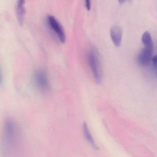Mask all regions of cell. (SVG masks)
Instances as JSON below:
<instances>
[{"instance_id":"obj_3","label":"cell","mask_w":157,"mask_h":157,"mask_svg":"<svg viewBox=\"0 0 157 157\" xmlns=\"http://www.w3.org/2000/svg\"><path fill=\"white\" fill-rule=\"evenodd\" d=\"M47 21L48 25L56 35L60 41L62 43H64L66 40L65 33L59 21L52 15L47 17Z\"/></svg>"},{"instance_id":"obj_5","label":"cell","mask_w":157,"mask_h":157,"mask_svg":"<svg viewBox=\"0 0 157 157\" xmlns=\"http://www.w3.org/2000/svg\"><path fill=\"white\" fill-rule=\"evenodd\" d=\"M153 49L144 47L137 56V61L141 66H147L150 64L153 58Z\"/></svg>"},{"instance_id":"obj_11","label":"cell","mask_w":157,"mask_h":157,"mask_svg":"<svg viewBox=\"0 0 157 157\" xmlns=\"http://www.w3.org/2000/svg\"><path fill=\"white\" fill-rule=\"evenodd\" d=\"M85 6L88 11H90L91 9V1L90 0H85Z\"/></svg>"},{"instance_id":"obj_4","label":"cell","mask_w":157,"mask_h":157,"mask_svg":"<svg viewBox=\"0 0 157 157\" xmlns=\"http://www.w3.org/2000/svg\"><path fill=\"white\" fill-rule=\"evenodd\" d=\"M35 83L38 89L42 92H46L49 89V82L47 72L42 69L36 71L34 75Z\"/></svg>"},{"instance_id":"obj_10","label":"cell","mask_w":157,"mask_h":157,"mask_svg":"<svg viewBox=\"0 0 157 157\" xmlns=\"http://www.w3.org/2000/svg\"><path fill=\"white\" fill-rule=\"evenodd\" d=\"M153 63V67L155 70V71H156L157 58V56H155L152 58V61Z\"/></svg>"},{"instance_id":"obj_7","label":"cell","mask_w":157,"mask_h":157,"mask_svg":"<svg viewBox=\"0 0 157 157\" xmlns=\"http://www.w3.org/2000/svg\"><path fill=\"white\" fill-rule=\"evenodd\" d=\"M25 3L18 2L16 6V16L20 26H22L24 25L25 20V15H26V9H25Z\"/></svg>"},{"instance_id":"obj_8","label":"cell","mask_w":157,"mask_h":157,"mask_svg":"<svg viewBox=\"0 0 157 157\" xmlns=\"http://www.w3.org/2000/svg\"><path fill=\"white\" fill-rule=\"evenodd\" d=\"M142 41L145 48H154V43L151 34L148 31H146L142 36Z\"/></svg>"},{"instance_id":"obj_6","label":"cell","mask_w":157,"mask_h":157,"mask_svg":"<svg viewBox=\"0 0 157 157\" xmlns=\"http://www.w3.org/2000/svg\"><path fill=\"white\" fill-rule=\"evenodd\" d=\"M122 34V29L119 26H113L111 29V37L112 42L116 47H120L121 44Z\"/></svg>"},{"instance_id":"obj_9","label":"cell","mask_w":157,"mask_h":157,"mask_svg":"<svg viewBox=\"0 0 157 157\" xmlns=\"http://www.w3.org/2000/svg\"><path fill=\"white\" fill-rule=\"evenodd\" d=\"M83 131H84V134L85 137L87 140H88V142L92 145L93 147L95 149H98L96 145L94 139L90 134L89 129L88 127L87 124L85 122L83 124Z\"/></svg>"},{"instance_id":"obj_12","label":"cell","mask_w":157,"mask_h":157,"mask_svg":"<svg viewBox=\"0 0 157 157\" xmlns=\"http://www.w3.org/2000/svg\"><path fill=\"white\" fill-rule=\"evenodd\" d=\"M2 73L0 70V85L2 84Z\"/></svg>"},{"instance_id":"obj_14","label":"cell","mask_w":157,"mask_h":157,"mask_svg":"<svg viewBox=\"0 0 157 157\" xmlns=\"http://www.w3.org/2000/svg\"><path fill=\"white\" fill-rule=\"evenodd\" d=\"M18 2H21L25 3V0H18Z\"/></svg>"},{"instance_id":"obj_13","label":"cell","mask_w":157,"mask_h":157,"mask_svg":"<svg viewBox=\"0 0 157 157\" xmlns=\"http://www.w3.org/2000/svg\"><path fill=\"white\" fill-rule=\"evenodd\" d=\"M126 0H119V3L122 4L126 2Z\"/></svg>"},{"instance_id":"obj_2","label":"cell","mask_w":157,"mask_h":157,"mask_svg":"<svg viewBox=\"0 0 157 157\" xmlns=\"http://www.w3.org/2000/svg\"><path fill=\"white\" fill-rule=\"evenodd\" d=\"M4 137L7 143L13 144L16 138L17 128L14 121L11 119H7L4 124Z\"/></svg>"},{"instance_id":"obj_1","label":"cell","mask_w":157,"mask_h":157,"mask_svg":"<svg viewBox=\"0 0 157 157\" xmlns=\"http://www.w3.org/2000/svg\"><path fill=\"white\" fill-rule=\"evenodd\" d=\"M88 61L95 80L100 84L102 80V71L98 54L94 49H91L88 52Z\"/></svg>"}]
</instances>
